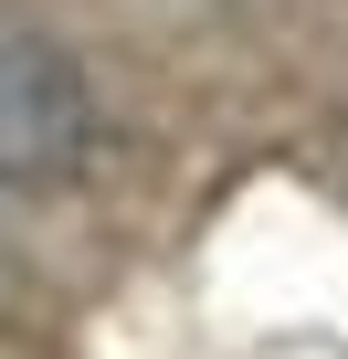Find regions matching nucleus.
<instances>
[{
    "mask_svg": "<svg viewBox=\"0 0 348 359\" xmlns=\"http://www.w3.org/2000/svg\"><path fill=\"white\" fill-rule=\"evenodd\" d=\"M95 137V95L85 64L64 43L0 32V180H64Z\"/></svg>",
    "mask_w": 348,
    "mask_h": 359,
    "instance_id": "nucleus-1",
    "label": "nucleus"
}]
</instances>
